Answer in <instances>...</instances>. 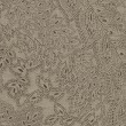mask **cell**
<instances>
[{
    "mask_svg": "<svg viewBox=\"0 0 126 126\" xmlns=\"http://www.w3.org/2000/svg\"><path fill=\"white\" fill-rule=\"evenodd\" d=\"M17 83L20 84V85H22V86H25V87H29L31 84V80L30 78H29V76L28 77H21V78H16Z\"/></svg>",
    "mask_w": 126,
    "mask_h": 126,
    "instance_id": "13",
    "label": "cell"
},
{
    "mask_svg": "<svg viewBox=\"0 0 126 126\" xmlns=\"http://www.w3.org/2000/svg\"><path fill=\"white\" fill-rule=\"evenodd\" d=\"M44 120V110L39 107H32L30 115V122H33L36 124H43Z\"/></svg>",
    "mask_w": 126,
    "mask_h": 126,
    "instance_id": "4",
    "label": "cell"
},
{
    "mask_svg": "<svg viewBox=\"0 0 126 126\" xmlns=\"http://www.w3.org/2000/svg\"><path fill=\"white\" fill-rule=\"evenodd\" d=\"M18 85H20V84L17 83V80H16V78H15V79H10V80H8V81H7L6 84H5V88H16V87H18Z\"/></svg>",
    "mask_w": 126,
    "mask_h": 126,
    "instance_id": "14",
    "label": "cell"
},
{
    "mask_svg": "<svg viewBox=\"0 0 126 126\" xmlns=\"http://www.w3.org/2000/svg\"><path fill=\"white\" fill-rule=\"evenodd\" d=\"M8 69V65H7V62H6V59L3 61H0V75H2L5 70Z\"/></svg>",
    "mask_w": 126,
    "mask_h": 126,
    "instance_id": "15",
    "label": "cell"
},
{
    "mask_svg": "<svg viewBox=\"0 0 126 126\" xmlns=\"http://www.w3.org/2000/svg\"><path fill=\"white\" fill-rule=\"evenodd\" d=\"M17 126H21V125H18V124H17Z\"/></svg>",
    "mask_w": 126,
    "mask_h": 126,
    "instance_id": "18",
    "label": "cell"
},
{
    "mask_svg": "<svg viewBox=\"0 0 126 126\" xmlns=\"http://www.w3.org/2000/svg\"><path fill=\"white\" fill-rule=\"evenodd\" d=\"M3 122H7L6 117H3V116H1V115H0V123H3Z\"/></svg>",
    "mask_w": 126,
    "mask_h": 126,
    "instance_id": "16",
    "label": "cell"
},
{
    "mask_svg": "<svg viewBox=\"0 0 126 126\" xmlns=\"http://www.w3.org/2000/svg\"><path fill=\"white\" fill-rule=\"evenodd\" d=\"M60 123V118L56 116V115H48L46 118H44L43 120V124L45 126H54V125H57V124Z\"/></svg>",
    "mask_w": 126,
    "mask_h": 126,
    "instance_id": "10",
    "label": "cell"
},
{
    "mask_svg": "<svg viewBox=\"0 0 126 126\" xmlns=\"http://www.w3.org/2000/svg\"><path fill=\"white\" fill-rule=\"evenodd\" d=\"M36 84H37V86H38V90H39L44 95H46V94L54 87L53 84H52V81H50V79L48 78V77L45 76L44 73L37 75Z\"/></svg>",
    "mask_w": 126,
    "mask_h": 126,
    "instance_id": "1",
    "label": "cell"
},
{
    "mask_svg": "<svg viewBox=\"0 0 126 126\" xmlns=\"http://www.w3.org/2000/svg\"><path fill=\"white\" fill-rule=\"evenodd\" d=\"M75 122H76V118L72 116H69V115L66 117H64V118H62V119H60L61 125L63 126H72L75 124Z\"/></svg>",
    "mask_w": 126,
    "mask_h": 126,
    "instance_id": "12",
    "label": "cell"
},
{
    "mask_svg": "<svg viewBox=\"0 0 126 126\" xmlns=\"http://www.w3.org/2000/svg\"><path fill=\"white\" fill-rule=\"evenodd\" d=\"M44 97H45V95H44L39 90L33 91V92H31L30 94L27 95V100H25L24 106L34 107V106H37V104H39V103L44 100Z\"/></svg>",
    "mask_w": 126,
    "mask_h": 126,
    "instance_id": "2",
    "label": "cell"
},
{
    "mask_svg": "<svg viewBox=\"0 0 126 126\" xmlns=\"http://www.w3.org/2000/svg\"><path fill=\"white\" fill-rule=\"evenodd\" d=\"M8 69H9V71L13 73L16 78H21V77H28L29 76V72H28L24 68H22L21 65H18V64H13V65H10Z\"/></svg>",
    "mask_w": 126,
    "mask_h": 126,
    "instance_id": "7",
    "label": "cell"
},
{
    "mask_svg": "<svg viewBox=\"0 0 126 126\" xmlns=\"http://www.w3.org/2000/svg\"><path fill=\"white\" fill-rule=\"evenodd\" d=\"M54 115H56L60 119H62V118H64V117L68 116V110L64 108V107L62 106V104H60V103H54Z\"/></svg>",
    "mask_w": 126,
    "mask_h": 126,
    "instance_id": "8",
    "label": "cell"
},
{
    "mask_svg": "<svg viewBox=\"0 0 126 126\" xmlns=\"http://www.w3.org/2000/svg\"><path fill=\"white\" fill-rule=\"evenodd\" d=\"M65 18L57 15H50L48 20V27L49 28H64L65 25Z\"/></svg>",
    "mask_w": 126,
    "mask_h": 126,
    "instance_id": "6",
    "label": "cell"
},
{
    "mask_svg": "<svg viewBox=\"0 0 126 126\" xmlns=\"http://www.w3.org/2000/svg\"><path fill=\"white\" fill-rule=\"evenodd\" d=\"M96 113H95V111H90V113L87 115L86 117H85V119H84V122H83V126L85 125V126H92L93 124H95L96 123Z\"/></svg>",
    "mask_w": 126,
    "mask_h": 126,
    "instance_id": "11",
    "label": "cell"
},
{
    "mask_svg": "<svg viewBox=\"0 0 126 126\" xmlns=\"http://www.w3.org/2000/svg\"><path fill=\"white\" fill-rule=\"evenodd\" d=\"M65 91L63 90V88H61V87H53L52 90L48 92V93L45 95V97L46 99H48L49 101H52V102L54 103H57L60 100H62L64 96H65Z\"/></svg>",
    "mask_w": 126,
    "mask_h": 126,
    "instance_id": "3",
    "label": "cell"
},
{
    "mask_svg": "<svg viewBox=\"0 0 126 126\" xmlns=\"http://www.w3.org/2000/svg\"><path fill=\"white\" fill-rule=\"evenodd\" d=\"M7 92V95L9 96V97H12L13 100H16V101H18V99H20L21 96L25 95V93H23L22 91L20 90V88H7L6 90Z\"/></svg>",
    "mask_w": 126,
    "mask_h": 126,
    "instance_id": "9",
    "label": "cell"
},
{
    "mask_svg": "<svg viewBox=\"0 0 126 126\" xmlns=\"http://www.w3.org/2000/svg\"><path fill=\"white\" fill-rule=\"evenodd\" d=\"M0 126H9V123H7V122H3V123H0Z\"/></svg>",
    "mask_w": 126,
    "mask_h": 126,
    "instance_id": "17",
    "label": "cell"
},
{
    "mask_svg": "<svg viewBox=\"0 0 126 126\" xmlns=\"http://www.w3.org/2000/svg\"><path fill=\"white\" fill-rule=\"evenodd\" d=\"M110 20H111V24L115 27H125V14L124 13L115 10L111 14Z\"/></svg>",
    "mask_w": 126,
    "mask_h": 126,
    "instance_id": "5",
    "label": "cell"
}]
</instances>
